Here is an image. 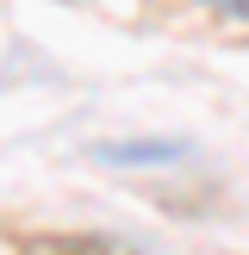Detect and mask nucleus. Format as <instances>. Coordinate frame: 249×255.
<instances>
[{"label":"nucleus","instance_id":"nucleus-1","mask_svg":"<svg viewBox=\"0 0 249 255\" xmlns=\"http://www.w3.org/2000/svg\"><path fill=\"white\" fill-rule=\"evenodd\" d=\"M206 6H218V12H237V19H249V0H206Z\"/></svg>","mask_w":249,"mask_h":255}]
</instances>
